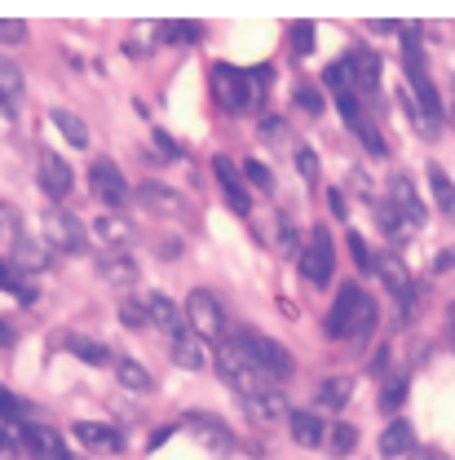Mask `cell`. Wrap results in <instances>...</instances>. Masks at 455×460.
<instances>
[{
  "label": "cell",
  "instance_id": "277c9868",
  "mask_svg": "<svg viewBox=\"0 0 455 460\" xmlns=\"http://www.w3.org/2000/svg\"><path fill=\"white\" fill-rule=\"evenodd\" d=\"M186 319H190V332L199 337V341H217L226 337V310H222V301L208 292V288H195L190 296H186Z\"/></svg>",
  "mask_w": 455,
  "mask_h": 460
},
{
  "label": "cell",
  "instance_id": "f1b7e54d",
  "mask_svg": "<svg viewBox=\"0 0 455 460\" xmlns=\"http://www.w3.org/2000/svg\"><path fill=\"white\" fill-rule=\"evenodd\" d=\"M13 257H18V270H49V252H45V239H40V243H31V239H18Z\"/></svg>",
  "mask_w": 455,
  "mask_h": 460
},
{
  "label": "cell",
  "instance_id": "ac0fdd59",
  "mask_svg": "<svg viewBox=\"0 0 455 460\" xmlns=\"http://www.w3.org/2000/svg\"><path fill=\"white\" fill-rule=\"evenodd\" d=\"M376 270H381L385 288H389V292L402 301V314L411 319V314H416V288H411V279H407V270H402L394 257H381V261H376Z\"/></svg>",
  "mask_w": 455,
  "mask_h": 460
},
{
  "label": "cell",
  "instance_id": "484cf974",
  "mask_svg": "<svg viewBox=\"0 0 455 460\" xmlns=\"http://www.w3.org/2000/svg\"><path fill=\"white\" fill-rule=\"evenodd\" d=\"M0 288H4V292H13L22 305H31V301H36V284H31L18 266H4V261H0Z\"/></svg>",
  "mask_w": 455,
  "mask_h": 460
},
{
  "label": "cell",
  "instance_id": "bcb514c9",
  "mask_svg": "<svg viewBox=\"0 0 455 460\" xmlns=\"http://www.w3.org/2000/svg\"><path fill=\"white\" fill-rule=\"evenodd\" d=\"M13 341V328H9V323H0V345H9Z\"/></svg>",
  "mask_w": 455,
  "mask_h": 460
},
{
  "label": "cell",
  "instance_id": "9c48e42d",
  "mask_svg": "<svg viewBox=\"0 0 455 460\" xmlns=\"http://www.w3.org/2000/svg\"><path fill=\"white\" fill-rule=\"evenodd\" d=\"M40 239L57 252H80L84 248V226L66 213V208H45L40 217Z\"/></svg>",
  "mask_w": 455,
  "mask_h": 460
},
{
  "label": "cell",
  "instance_id": "b9f144b4",
  "mask_svg": "<svg viewBox=\"0 0 455 460\" xmlns=\"http://www.w3.org/2000/svg\"><path fill=\"white\" fill-rule=\"evenodd\" d=\"M243 172H248V181H257L261 190H270V186H275V177H270V169H261L257 160H248V164H243Z\"/></svg>",
  "mask_w": 455,
  "mask_h": 460
},
{
  "label": "cell",
  "instance_id": "4dcf8cb0",
  "mask_svg": "<svg viewBox=\"0 0 455 460\" xmlns=\"http://www.w3.org/2000/svg\"><path fill=\"white\" fill-rule=\"evenodd\" d=\"M66 349H71V354H80L84 363H98V367H102V363H111V349H107V345H98V341H89V337H66Z\"/></svg>",
  "mask_w": 455,
  "mask_h": 460
},
{
  "label": "cell",
  "instance_id": "d590c367",
  "mask_svg": "<svg viewBox=\"0 0 455 460\" xmlns=\"http://www.w3.org/2000/svg\"><path fill=\"white\" fill-rule=\"evenodd\" d=\"M27 40V22L22 18H0V45H22Z\"/></svg>",
  "mask_w": 455,
  "mask_h": 460
},
{
  "label": "cell",
  "instance_id": "60d3db41",
  "mask_svg": "<svg viewBox=\"0 0 455 460\" xmlns=\"http://www.w3.org/2000/svg\"><path fill=\"white\" fill-rule=\"evenodd\" d=\"M164 40H172V45H190V40H199V27H181V22H172V27H164Z\"/></svg>",
  "mask_w": 455,
  "mask_h": 460
},
{
  "label": "cell",
  "instance_id": "ffe728a7",
  "mask_svg": "<svg viewBox=\"0 0 455 460\" xmlns=\"http://www.w3.org/2000/svg\"><path fill=\"white\" fill-rule=\"evenodd\" d=\"M18 102H22V71L9 58H0V111H4V119L18 115Z\"/></svg>",
  "mask_w": 455,
  "mask_h": 460
},
{
  "label": "cell",
  "instance_id": "836d02e7",
  "mask_svg": "<svg viewBox=\"0 0 455 460\" xmlns=\"http://www.w3.org/2000/svg\"><path fill=\"white\" fill-rule=\"evenodd\" d=\"M292 54L296 58L314 54V27H310V22H296V27H292Z\"/></svg>",
  "mask_w": 455,
  "mask_h": 460
},
{
  "label": "cell",
  "instance_id": "7402d4cb",
  "mask_svg": "<svg viewBox=\"0 0 455 460\" xmlns=\"http://www.w3.org/2000/svg\"><path fill=\"white\" fill-rule=\"evenodd\" d=\"M248 402V416L252 420H261V425H275V420H287V399L279 390H266V394H252Z\"/></svg>",
  "mask_w": 455,
  "mask_h": 460
},
{
  "label": "cell",
  "instance_id": "6da1fadb",
  "mask_svg": "<svg viewBox=\"0 0 455 460\" xmlns=\"http://www.w3.org/2000/svg\"><path fill=\"white\" fill-rule=\"evenodd\" d=\"M372 328H376V301L358 284H345L328 310V319H323V332L332 341H345V337H367Z\"/></svg>",
  "mask_w": 455,
  "mask_h": 460
},
{
  "label": "cell",
  "instance_id": "7bdbcfd3",
  "mask_svg": "<svg viewBox=\"0 0 455 460\" xmlns=\"http://www.w3.org/2000/svg\"><path fill=\"white\" fill-rule=\"evenodd\" d=\"M296 169L305 172L310 181H319V164H314V151H305V146H301V151H296Z\"/></svg>",
  "mask_w": 455,
  "mask_h": 460
},
{
  "label": "cell",
  "instance_id": "e0dca14e",
  "mask_svg": "<svg viewBox=\"0 0 455 460\" xmlns=\"http://www.w3.org/2000/svg\"><path fill=\"white\" fill-rule=\"evenodd\" d=\"M137 199H142L151 213H164V217H186V199H181L172 186H160V181H142Z\"/></svg>",
  "mask_w": 455,
  "mask_h": 460
},
{
  "label": "cell",
  "instance_id": "3957f363",
  "mask_svg": "<svg viewBox=\"0 0 455 460\" xmlns=\"http://www.w3.org/2000/svg\"><path fill=\"white\" fill-rule=\"evenodd\" d=\"M234 345H239V349H243V354H248V358H252V363L275 381V385L287 381V376H292V367H296V363H292V354H287L275 337H266V332H252V328H248V332H239V337H234Z\"/></svg>",
  "mask_w": 455,
  "mask_h": 460
},
{
  "label": "cell",
  "instance_id": "5bb4252c",
  "mask_svg": "<svg viewBox=\"0 0 455 460\" xmlns=\"http://www.w3.org/2000/svg\"><path fill=\"white\" fill-rule=\"evenodd\" d=\"M385 204H389V208H398L411 226H420V222H424V204H420L416 181H411L407 172H394V177H389V199H385Z\"/></svg>",
  "mask_w": 455,
  "mask_h": 460
},
{
  "label": "cell",
  "instance_id": "ba28073f",
  "mask_svg": "<svg viewBox=\"0 0 455 460\" xmlns=\"http://www.w3.org/2000/svg\"><path fill=\"white\" fill-rule=\"evenodd\" d=\"M402 54H407V80H411V89H416V102H420L424 115H429V133H438V124H442V102H438V89H433V80H429V71H424V58H420L416 45H407Z\"/></svg>",
  "mask_w": 455,
  "mask_h": 460
},
{
  "label": "cell",
  "instance_id": "7dc6e473",
  "mask_svg": "<svg viewBox=\"0 0 455 460\" xmlns=\"http://www.w3.org/2000/svg\"><path fill=\"white\" fill-rule=\"evenodd\" d=\"M411 460H447V456H438V452H416Z\"/></svg>",
  "mask_w": 455,
  "mask_h": 460
},
{
  "label": "cell",
  "instance_id": "8d00e7d4",
  "mask_svg": "<svg viewBox=\"0 0 455 460\" xmlns=\"http://www.w3.org/2000/svg\"><path fill=\"white\" fill-rule=\"evenodd\" d=\"M0 456L4 460H18L22 452H18V434H13V420H4L0 416Z\"/></svg>",
  "mask_w": 455,
  "mask_h": 460
},
{
  "label": "cell",
  "instance_id": "74e56055",
  "mask_svg": "<svg viewBox=\"0 0 455 460\" xmlns=\"http://www.w3.org/2000/svg\"><path fill=\"white\" fill-rule=\"evenodd\" d=\"M349 252H354V261H358V270H376V257H372V248L358 239V230L349 234Z\"/></svg>",
  "mask_w": 455,
  "mask_h": 460
},
{
  "label": "cell",
  "instance_id": "4fadbf2b",
  "mask_svg": "<svg viewBox=\"0 0 455 460\" xmlns=\"http://www.w3.org/2000/svg\"><path fill=\"white\" fill-rule=\"evenodd\" d=\"M36 172H40V186H45V195H54V199H62V195H71V164L57 155V151H40V160H36Z\"/></svg>",
  "mask_w": 455,
  "mask_h": 460
},
{
  "label": "cell",
  "instance_id": "f35d334b",
  "mask_svg": "<svg viewBox=\"0 0 455 460\" xmlns=\"http://www.w3.org/2000/svg\"><path fill=\"white\" fill-rule=\"evenodd\" d=\"M354 443H358V429H354V425H337V429H332V447H337V452H354Z\"/></svg>",
  "mask_w": 455,
  "mask_h": 460
},
{
  "label": "cell",
  "instance_id": "d4e9b609",
  "mask_svg": "<svg viewBox=\"0 0 455 460\" xmlns=\"http://www.w3.org/2000/svg\"><path fill=\"white\" fill-rule=\"evenodd\" d=\"M93 230H98V239H102L107 248H128V243H133V226H128L124 217H111V213L98 217V226Z\"/></svg>",
  "mask_w": 455,
  "mask_h": 460
},
{
  "label": "cell",
  "instance_id": "7a4b0ae2",
  "mask_svg": "<svg viewBox=\"0 0 455 460\" xmlns=\"http://www.w3.org/2000/svg\"><path fill=\"white\" fill-rule=\"evenodd\" d=\"M217 372H222V381H226L230 390H239L243 399H252V394H266V390H275V381L239 349L234 341H222L217 345Z\"/></svg>",
  "mask_w": 455,
  "mask_h": 460
},
{
  "label": "cell",
  "instance_id": "2e32d148",
  "mask_svg": "<svg viewBox=\"0 0 455 460\" xmlns=\"http://www.w3.org/2000/svg\"><path fill=\"white\" fill-rule=\"evenodd\" d=\"M213 177L222 181V190H226V204L234 208V213H252V199H248V186H243V177L234 172V164H230L226 155H217L213 160Z\"/></svg>",
  "mask_w": 455,
  "mask_h": 460
},
{
  "label": "cell",
  "instance_id": "8992f818",
  "mask_svg": "<svg viewBox=\"0 0 455 460\" xmlns=\"http://www.w3.org/2000/svg\"><path fill=\"white\" fill-rule=\"evenodd\" d=\"M213 93L226 111H243V107L261 102V89L252 84V75L234 71V66H213Z\"/></svg>",
  "mask_w": 455,
  "mask_h": 460
},
{
  "label": "cell",
  "instance_id": "ab89813d",
  "mask_svg": "<svg viewBox=\"0 0 455 460\" xmlns=\"http://www.w3.org/2000/svg\"><path fill=\"white\" fill-rule=\"evenodd\" d=\"M137 270H133V261L128 257H115V261H107V279H119V284H128Z\"/></svg>",
  "mask_w": 455,
  "mask_h": 460
},
{
  "label": "cell",
  "instance_id": "cb8c5ba5",
  "mask_svg": "<svg viewBox=\"0 0 455 460\" xmlns=\"http://www.w3.org/2000/svg\"><path fill=\"white\" fill-rule=\"evenodd\" d=\"M411 443H416V429L407 425V420H394L385 434H381V456H407L411 452Z\"/></svg>",
  "mask_w": 455,
  "mask_h": 460
},
{
  "label": "cell",
  "instance_id": "9a60e30c",
  "mask_svg": "<svg viewBox=\"0 0 455 460\" xmlns=\"http://www.w3.org/2000/svg\"><path fill=\"white\" fill-rule=\"evenodd\" d=\"M345 71H349V84L354 89L376 93V84H381V58L372 54V49H354V54L345 58Z\"/></svg>",
  "mask_w": 455,
  "mask_h": 460
},
{
  "label": "cell",
  "instance_id": "52a82bcc",
  "mask_svg": "<svg viewBox=\"0 0 455 460\" xmlns=\"http://www.w3.org/2000/svg\"><path fill=\"white\" fill-rule=\"evenodd\" d=\"M332 270H337V252H332V234L328 226H314L310 234V243L301 248V275L310 279V284H328L332 279Z\"/></svg>",
  "mask_w": 455,
  "mask_h": 460
},
{
  "label": "cell",
  "instance_id": "d6986e66",
  "mask_svg": "<svg viewBox=\"0 0 455 460\" xmlns=\"http://www.w3.org/2000/svg\"><path fill=\"white\" fill-rule=\"evenodd\" d=\"M142 310H146V323H155V328H164L169 337L181 332V305L164 296V292H151L146 301H142Z\"/></svg>",
  "mask_w": 455,
  "mask_h": 460
},
{
  "label": "cell",
  "instance_id": "4316f807",
  "mask_svg": "<svg viewBox=\"0 0 455 460\" xmlns=\"http://www.w3.org/2000/svg\"><path fill=\"white\" fill-rule=\"evenodd\" d=\"M115 381L124 390H151V372L137 358H115Z\"/></svg>",
  "mask_w": 455,
  "mask_h": 460
},
{
  "label": "cell",
  "instance_id": "30bf717a",
  "mask_svg": "<svg viewBox=\"0 0 455 460\" xmlns=\"http://www.w3.org/2000/svg\"><path fill=\"white\" fill-rule=\"evenodd\" d=\"M89 190H93V199H102V204H111V208H124V204H128V181H124V172L115 169L111 160H98V164L89 169Z\"/></svg>",
  "mask_w": 455,
  "mask_h": 460
},
{
  "label": "cell",
  "instance_id": "83f0119b",
  "mask_svg": "<svg viewBox=\"0 0 455 460\" xmlns=\"http://www.w3.org/2000/svg\"><path fill=\"white\" fill-rule=\"evenodd\" d=\"M49 119H54L57 133H62V137H66L71 146H89V128H84V119H80L75 111H62V107H57Z\"/></svg>",
  "mask_w": 455,
  "mask_h": 460
},
{
  "label": "cell",
  "instance_id": "603a6c76",
  "mask_svg": "<svg viewBox=\"0 0 455 460\" xmlns=\"http://www.w3.org/2000/svg\"><path fill=\"white\" fill-rule=\"evenodd\" d=\"M190 429H195V434H204V447H213L217 456H226L230 443H234L226 425H222V420H208V416H190Z\"/></svg>",
  "mask_w": 455,
  "mask_h": 460
},
{
  "label": "cell",
  "instance_id": "1f68e13d",
  "mask_svg": "<svg viewBox=\"0 0 455 460\" xmlns=\"http://www.w3.org/2000/svg\"><path fill=\"white\" fill-rule=\"evenodd\" d=\"M349 376H332V381H323L319 385V407H345V399H349Z\"/></svg>",
  "mask_w": 455,
  "mask_h": 460
},
{
  "label": "cell",
  "instance_id": "7c38bea8",
  "mask_svg": "<svg viewBox=\"0 0 455 460\" xmlns=\"http://www.w3.org/2000/svg\"><path fill=\"white\" fill-rule=\"evenodd\" d=\"M172 363H181L186 372H208L213 367V349H208V341H199L190 328H181L172 337Z\"/></svg>",
  "mask_w": 455,
  "mask_h": 460
},
{
  "label": "cell",
  "instance_id": "44dd1931",
  "mask_svg": "<svg viewBox=\"0 0 455 460\" xmlns=\"http://www.w3.org/2000/svg\"><path fill=\"white\" fill-rule=\"evenodd\" d=\"M287 425H292V438L301 447H323V438H328L323 416H314V411H287Z\"/></svg>",
  "mask_w": 455,
  "mask_h": 460
},
{
  "label": "cell",
  "instance_id": "5b68a950",
  "mask_svg": "<svg viewBox=\"0 0 455 460\" xmlns=\"http://www.w3.org/2000/svg\"><path fill=\"white\" fill-rule=\"evenodd\" d=\"M13 434H18V452H27L31 460H71V447L62 443V434L49 429V425L13 420Z\"/></svg>",
  "mask_w": 455,
  "mask_h": 460
},
{
  "label": "cell",
  "instance_id": "ee69618b",
  "mask_svg": "<svg viewBox=\"0 0 455 460\" xmlns=\"http://www.w3.org/2000/svg\"><path fill=\"white\" fill-rule=\"evenodd\" d=\"M296 98H301V107H305V111H323V102H319V93H314V89H301Z\"/></svg>",
  "mask_w": 455,
  "mask_h": 460
},
{
  "label": "cell",
  "instance_id": "c3c4849f",
  "mask_svg": "<svg viewBox=\"0 0 455 460\" xmlns=\"http://www.w3.org/2000/svg\"><path fill=\"white\" fill-rule=\"evenodd\" d=\"M451 89H455V84H451Z\"/></svg>",
  "mask_w": 455,
  "mask_h": 460
},
{
  "label": "cell",
  "instance_id": "8fae6325",
  "mask_svg": "<svg viewBox=\"0 0 455 460\" xmlns=\"http://www.w3.org/2000/svg\"><path fill=\"white\" fill-rule=\"evenodd\" d=\"M71 438H75V443H84V447H89V452H98V456H119V452H124L119 429H111V425H98V420H75Z\"/></svg>",
  "mask_w": 455,
  "mask_h": 460
},
{
  "label": "cell",
  "instance_id": "d6a6232c",
  "mask_svg": "<svg viewBox=\"0 0 455 460\" xmlns=\"http://www.w3.org/2000/svg\"><path fill=\"white\" fill-rule=\"evenodd\" d=\"M376 213H381V226H385V234H389V239H407V234H411V222H407V217H402L398 208H389V204H381V208H376Z\"/></svg>",
  "mask_w": 455,
  "mask_h": 460
},
{
  "label": "cell",
  "instance_id": "e575fe53",
  "mask_svg": "<svg viewBox=\"0 0 455 460\" xmlns=\"http://www.w3.org/2000/svg\"><path fill=\"white\" fill-rule=\"evenodd\" d=\"M0 416L4 420H27V402L18 399L13 390H4V385H0Z\"/></svg>",
  "mask_w": 455,
  "mask_h": 460
},
{
  "label": "cell",
  "instance_id": "f546056e",
  "mask_svg": "<svg viewBox=\"0 0 455 460\" xmlns=\"http://www.w3.org/2000/svg\"><path fill=\"white\" fill-rule=\"evenodd\" d=\"M429 186H433V204H438L447 217H455V181L442 169H438V164L429 169Z\"/></svg>",
  "mask_w": 455,
  "mask_h": 460
},
{
  "label": "cell",
  "instance_id": "f6af8a7d",
  "mask_svg": "<svg viewBox=\"0 0 455 460\" xmlns=\"http://www.w3.org/2000/svg\"><path fill=\"white\" fill-rule=\"evenodd\" d=\"M402 390H407V381H394V385L385 390V407H394V402L402 399Z\"/></svg>",
  "mask_w": 455,
  "mask_h": 460
}]
</instances>
